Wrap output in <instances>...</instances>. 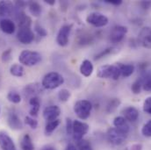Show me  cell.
Segmentation results:
<instances>
[{
  "label": "cell",
  "mask_w": 151,
  "mask_h": 150,
  "mask_svg": "<svg viewBox=\"0 0 151 150\" xmlns=\"http://www.w3.org/2000/svg\"><path fill=\"white\" fill-rule=\"evenodd\" d=\"M64 83L63 76L57 72H49L44 75L41 86L47 90H55Z\"/></svg>",
  "instance_id": "1"
},
{
  "label": "cell",
  "mask_w": 151,
  "mask_h": 150,
  "mask_svg": "<svg viewBox=\"0 0 151 150\" xmlns=\"http://www.w3.org/2000/svg\"><path fill=\"white\" fill-rule=\"evenodd\" d=\"M41 55L36 51H31V50H23L19 56V61L21 64L27 66V67H33L37 65L41 62Z\"/></svg>",
  "instance_id": "2"
},
{
  "label": "cell",
  "mask_w": 151,
  "mask_h": 150,
  "mask_svg": "<svg viewBox=\"0 0 151 150\" xmlns=\"http://www.w3.org/2000/svg\"><path fill=\"white\" fill-rule=\"evenodd\" d=\"M97 75L99 78H105V79H113V80H118L120 76V70L118 66V64L115 65H103L100 66L98 69Z\"/></svg>",
  "instance_id": "3"
},
{
  "label": "cell",
  "mask_w": 151,
  "mask_h": 150,
  "mask_svg": "<svg viewBox=\"0 0 151 150\" xmlns=\"http://www.w3.org/2000/svg\"><path fill=\"white\" fill-rule=\"evenodd\" d=\"M74 113L80 119H87L90 116L92 110V105L89 100L81 99L76 101L73 107Z\"/></svg>",
  "instance_id": "4"
},
{
  "label": "cell",
  "mask_w": 151,
  "mask_h": 150,
  "mask_svg": "<svg viewBox=\"0 0 151 150\" xmlns=\"http://www.w3.org/2000/svg\"><path fill=\"white\" fill-rule=\"evenodd\" d=\"M86 22L95 27H104L108 24L109 19L103 13L94 11V12H91L87 15Z\"/></svg>",
  "instance_id": "5"
},
{
  "label": "cell",
  "mask_w": 151,
  "mask_h": 150,
  "mask_svg": "<svg viewBox=\"0 0 151 150\" xmlns=\"http://www.w3.org/2000/svg\"><path fill=\"white\" fill-rule=\"evenodd\" d=\"M89 129H90V126L87 123L80 121V120H74L72 136L76 142L83 140V136L88 133Z\"/></svg>",
  "instance_id": "6"
},
{
  "label": "cell",
  "mask_w": 151,
  "mask_h": 150,
  "mask_svg": "<svg viewBox=\"0 0 151 150\" xmlns=\"http://www.w3.org/2000/svg\"><path fill=\"white\" fill-rule=\"evenodd\" d=\"M128 134H126L124 133H121L120 131L117 130L115 127H111L107 130L106 133V137L108 141L115 146L122 144L125 140L127 139Z\"/></svg>",
  "instance_id": "7"
},
{
  "label": "cell",
  "mask_w": 151,
  "mask_h": 150,
  "mask_svg": "<svg viewBox=\"0 0 151 150\" xmlns=\"http://www.w3.org/2000/svg\"><path fill=\"white\" fill-rule=\"evenodd\" d=\"M72 30V25H63L56 35V43L60 47H66L70 41V34Z\"/></svg>",
  "instance_id": "8"
},
{
  "label": "cell",
  "mask_w": 151,
  "mask_h": 150,
  "mask_svg": "<svg viewBox=\"0 0 151 150\" xmlns=\"http://www.w3.org/2000/svg\"><path fill=\"white\" fill-rule=\"evenodd\" d=\"M17 39L22 44H31L35 40V35L32 31L31 27H19Z\"/></svg>",
  "instance_id": "9"
},
{
  "label": "cell",
  "mask_w": 151,
  "mask_h": 150,
  "mask_svg": "<svg viewBox=\"0 0 151 150\" xmlns=\"http://www.w3.org/2000/svg\"><path fill=\"white\" fill-rule=\"evenodd\" d=\"M127 34V27L124 26L113 27L110 33V40L113 44H118L123 40L126 34Z\"/></svg>",
  "instance_id": "10"
},
{
  "label": "cell",
  "mask_w": 151,
  "mask_h": 150,
  "mask_svg": "<svg viewBox=\"0 0 151 150\" xmlns=\"http://www.w3.org/2000/svg\"><path fill=\"white\" fill-rule=\"evenodd\" d=\"M0 149L2 150H17L13 140L4 131H0Z\"/></svg>",
  "instance_id": "11"
},
{
  "label": "cell",
  "mask_w": 151,
  "mask_h": 150,
  "mask_svg": "<svg viewBox=\"0 0 151 150\" xmlns=\"http://www.w3.org/2000/svg\"><path fill=\"white\" fill-rule=\"evenodd\" d=\"M138 42L145 48L151 49V27H144L141 30Z\"/></svg>",
  "instance_id": "12"
},
{
  "label": "cell",
  "mask_w": 151,
  "mask_h": 150,
  "mask_svg": "<svg viewBox=\"0 0 151 150\" xmlns=\"http://www.w3.org/2000/svg\"><path fill=\"white\" fill-rule=\"evenodd\" d=\"M61 114V109L57 106H49L43 110V118L47 121H52L58 118Z\"/></svg>",
  "instance_id": "13"
},
{
  "label": "cell",
  "mask_w": 151,
  "mask_h": 150,
  "mask_svg": "<svg viewBox=\"0 0 151 150\" xmlns=\"http://www.w3.org/2000/svg\"><path fill=\"white\" fill-rule=\"evenodd\" d=\"M42 88L43 87L38 83H29L23 90L24 97L26 98H27L29 99L33 97H37V94L42 91Z\"/></svg>",
  "instance_id": "14"
},
{
  "label": "cell",
  "mask_w": 151,
  "mask_h": 150,
  "mask_svg": "<svg viewBox=\"0 0 151 150\" xmlns=\"http://www.w3.org/2000/svg\"><path fill=\"white\" fill-rule=\"evenodd\" d=\"M8 126L13 130H21L23 128V122L16 113H10L7 117Z\"/></svg>",
  "instance_id": "15"
},
{
  "label": "cell",
  "mask_w": 151,
  "mask_h": 150,
  "mask_svg": "<svg viewBox=\"0 0 151 150\" xmlns=\"http://www.w3.org/2000/svg\"><path fill=\"white\" fill-rule=\"evenodd\" d=\"M113 126L114 127L120 131L121 133H124L126 134H128L130 127L128 125L127 120L123 117V116H118L113 119Z\"/></svg>",
  "instance_id": "16"
},
{
  "label": "cell",
  "mask_w": 151,
  "mask_h": 150,
  "mask_svg": "<svg viewBox=\"0 0 151 150\" xmlns=\"http://www.w3.org/2000/svg\"><path fill=\"white\" fill-rule=\"evenodd\" d=\"M123 117L129 122H135L139 118V111L134 106H127L123 112Z\"/></svg>",
  "instance_id": "17"
},
{
  "label": "cell",
  "mask_w": 151,
  "mask_h": 150,
  "mask_svg": "<svg viewBox=\"0 0 151 150\" xmlns=\"http://www.w3.org/2000/svg\"><path fill=\"white\" fill-rule=\"evenodd\" d=\"M0 29L7 34H12L16 30L14 22L9 19H3L0 20Z\"/></svg>",
  "instance_id": "18"
},
{
  "label": "cell",
  "mask_w": 151,
  "mask_h": 150,
  "mask_svg": "<svg viewBox=\"0 0 151 150\" xmlns=\"http://www.w3.org/2000/svg\"><path fill=\"white\" fill-rule=\"evenodd\" d=\"M80 73L85 77H89L92 75L93 70H94V67L92 62L90 60H83L80 65Z\"/></svg>",
  "instance_id": "19"
},
{
  "label": "cell",
  "mask_w": 151,
  "mask_h": 150,
  "mask_svg": "<svg viewBox=\"0 0 151 150\" xmlns=\"http://www.w3.org/2000/svg\"><path fill=\"white\" fill-rule=\"evenodd\" d=\"M14 9V5L11 1H0V16H11Z\"/></svg>",
  "instance_id": "20"
},
{
  "label": "cell",
  "mask_w": 151,
  "mask_h": 150,
  "mask_svg": "<svg viewBox=\"0 0 151 150\" xmlns=\"http://www.w3.org/2000/svg\"><path fill=\"white\" fill-rule=\"evenodd\" d=\"M30 110L29 113L31 116H37L38 113L40 108V100L39 97H33L29 99Z\"/></svg>",
  "instance_id": "21"
},
{
  "label": "cell",
  "mask_w": 151,
  "mask_h": 150,
  "mask_svg": "<svg viewBox=\"0 0 151 150\" xmlns=\"http://www.w3.org/2000/svg\"><path fill=\"white\" fill-rule=\"evenodd\" d=\"M119 70H120V75L123 77H129L133 75L134 71V66L133 64H123V63H117Z\"/></svg>",
  "instance_id": "22"
},
{
  "label": "cell",
  "mask_w": 151,
  "mask_h": 150,
  "mask_svg": "<svg viewBox=\"0 0 151 150\" xmlns=\"http://www.w3.org/2000/svg\"><path fill=\"white\" fill-rule=\"evenodd\" d=\"M21 150H35V146L29 134H25L20 141Z\"/></svg>",
  "instance_id": "23"
},
{
  "label": "cell",
  "mask_w": 151,
  "mask_h": 150,
  "mask_svg": "<svg viewBox=\"0 0 151 150\" xmlns=\"http://www.w3.org/2000/svg\"><path fill=\"white\" fill-rule=\"evenodd\" d=\"M18 22H19V27H31L32 25V19L30 17H28L25 12L21 11L18 15Z\"/></svg>",
  "instance_id": "24"
},
{
  "label": "cell",
  "mask_w": 151,
  "mask_h": 150,
  "mask_svg": "<svg viewBox=\"0 0 151 150\" xmlns=\"http://www.w3.org/2000/svg\"><path fill=\"white\" fill-rule=\"evenodd\" d=\"M28 10L34 17H39L41 14L42 8L41 5L36 1H31L28 3Z\"/></svg>",
  "instance_id": "25"
},
{
  "label": "cell",
  "mask_w": 151,
  "mask_h": 150,
  "mask_svg": "<svg viewBox=\"0 0 151 150\" xmlns=\"http://www.w3.org/2000/svg\"><path fill=\"white\" fill-rule=\"evenodd\" d=\"M60 124H61V120L58 118L55 120L47 121L46 126H45V134L46 135H51L53 133V132H55L56 130V128L59 126Z\"/></svg>",
  "instance_id": "26"
},
{
  "label": "cell",
  "mask_w": 151,
  "mask_h": 150,
  "mask_svg": "<svg viewBox=\"0 0 151 150\" xmlns=\"http://www.w3.org/2000/svg\"><path fill=\"white\" fill-rule=\"evenodd\" d=\"M142 83V90L146 91H151V73L144 72L141 76Z\"/></svg>",
  "instance_id": "27"
},
{
  "label": "cell",
  "mask_w": 151,
  "mask_h": 150,
  "mask_svg": "<svg viewBox=\"0 0 151 150\" xmlns=\"http://www.w3.org/2000/svg\"><path fill=\"white\" fill-rule=\"evenodd\" d=\"M25 73V70L23 68L22 65L20 64H12L11 67H10V74L13 76H16V77H21L24 75Z\"/></svg>",
  "instance_id": "28"
},
{
  "label": "cell",
  "mask_w": 151,
  "mask_h": 150,
  "mask_svg": "<svg viewBox=\"0 0 151 150\" xmlns=\"http://www.w3.org/2000/svg\"><path fill=\"white\" fill-rule=\"evenodd\" d=\"M120 105V100L119 98H113L111 99L108 104L106 105V113H113V112H115L117 110V108Z\"/></svg>",
  "instance_id": "29"
},
{
  "label": "cell",
  "mask_w": 151,
  "mask_h": 150,
  "mask_svg": "<svg viewBox=\"0 0 151 150\" xmlns=\"http://www.w3.org/2000/svg\"><path fill=\"white\" fill-rule=\"evenodd\" d=\"M7 99L12 104H19L21 102V96L17 91H10L7 94Z\"/></svg>",
  "instance_id": "30"
},
{
  "label": "cell",
  "mask_w": 151,
  "mask_h": 150,
  "mask_svg": "<svg viewBox=\"0 0 151 150\" xmlns=\"http://www.w3.org/2000/svg\"><path fill=\"white\" fill-rule=\"evenodd\" d=\"M142 90V79L140 77L133 83V84L131 86V90L134 94L137 95V94L141 93Z\"/></svg>",
  "instance_id": "31"
},
{
  "label": "cell",
  "mask_w": 151,
  "mask_h": 150,
  "mask_svg": "<svg viewBox=\"0 0 151 150\" xmlns=\"http://www.w3.org/2000/svg\"><path fill=\"white\" fill-rule=\"evenodd\" d=\"M71 97V92L67 89H62L58 92V98L61 102H67Z\"/></svg>",
  "instance_id": "32"
},
{
  "label": "cell",
  "mask_w": 151,
  "mask_h": 150,
  "mask_svg": "<svg viewBox=\"0 0 151 150\" xmlns=\"http://www.w3.org/2000/svg\"><path fill=\"white\" fill-rule=\"evenodd\" d=\"M76 149L77 150H93L90 141L84 139L76 142Z\"/></svg>",
  "instance_id": "33"
},
{
  "label": "cell",
  "mask_w": 151,
  "mask_h": 150,
  "mask_svg": "<svg viewBox=\"0 0 151 150\" xmlns=\"http://www.w3.org/2000/svg\"><path fill=\"white\" fill-rule=\"evenodd\" d=\"M142 134L145 137L151 138V119L143 125L142 128Z\"/></svg>",
  "instance_id": "34"
},
{
  "label": "cell",
  "mask_w": 151,
  "mask_h": 150,
  "mask_svg": "<svg viewBox=\"0 0 151 150\" xmlns=\"http://www.w3.org/2000/svg\"><path fill=\"white\" fill-rule=\"evenodd\" d=\"M35 30L36 32V34H38V36L40 38H45L46 36H47V30L42 27L40 26L39 23H36L35 25Z\"/></svg>",
  "instance_id": "35"
},
{
  "label": "cell",
  "mask_w": 151,
  "mask_h": 150,
  "mask_svg": "<svg viewBox=\"0 0 151 150\" xmlns=\"http://www.w3.org/2000/svg\"><path fill=\"white\" fill-rule=\"evenodd\" d=\"M12 48H8V49H5L2 55H1V60L3 62L6 63V62H9L12 59Z\"/></svg>",
  "instance_id": "36"
},
{
  "label": "cell",
  "mask_w": 151,
  "mask_h": 150,
  "mask_svg": "<svg viewBox=\"0 0 151 150\" xmlns=\"http://www.w3.org/2000/svg\"><path fill=\"white\" fill-rule=\"evenodd\" d=\"M25 124L30 126L32 129H36L38 127V121L30 116H27L25 118Z\"/></svg>",
  "instance_id": "37"
},
{
  "label": "cell",
  "mask_w": 151,
  "mask_h": 150,
  "mask_svg": "<svg viewBox=\"0 0 151 150\" xmlns=\"http://www.w3.org/2000/svg\"><path fill=\"white\" fill-rule=\"evenodd\" d=\"M114 50H116V48H114V47H108V48H106V49H105V50H103V51H101L100 53H99L96 56H95V60H99V59H101V58H103V57H105V56H106L107 55H110V54H112L114 52Z\"/></svg>",
  "instance_id": "38"
},
{
  "label": "cell",
  "mask_w": 151,
  "mask_h": 150,
  "mask_svg": "<svg viewBox=\"0 0 151 150\" xmlns=\"http://www.w3.org/2000/svg\"><path fill=\"white\" fill-rule=\"evenodd\" d=\"M143 112L151 115V96L148 97L143 102Z\"/></svg>",
  "instance_id": "39"
},
{
  "label": "cell",
  "mask_w": 151,
  "mask_h": 150,
  "mask_svg": "<svg viewBox=\"0 0 151 150\" xmlns=\"http://www.w3.org/2000/svg\"><path fill=\"white\" fill-rule=\"evenodd\" d=\"M72 131H73V121L71 118H67L66 119V133L68 135H72Z\"/></svg>",
  "instance_id": "40"
},
{
  "label": "cell",
  "mask_w": 151,
  "mask_h": 150,
  "mask_svg": "<svg viewBox=\"0 0 151 150\" xmlns=\"http://www.w3.org/2000/svg\"><path fill=\"white\" fill-rule=\"evenodd\" d=\"M105 3L118 6V5H119V4H122V1L121 0H105Z\"/></svg>",
  "instance_id": "41"
},
{
  "label": "cell",
  "mask_w": 151,
  "mask_h": 150,
  "mask_svg": "<svg viewBox=\"0 0 151 150\" xmlns=\"http://www.w3.org/2000/svg\"><path fill=\"white\" fill-rule=\"evenodd\" d=\"M141 5L142 6V8L143 9H149V8H150L151 7V2L150 1H142V3H141Z\"/></svg>",
  "instance_id": "42"
},
{
  "label": "cell",
  "mask_w": 151,
  "mask_h": 150,
  "mask_svg": "<svg viewBox=\"0 0 151 150\" xmlns=\"http://www.w3.org/2000/svg\"><path fill=\"white\" fill-rule=\"evenodd\" d=\"M131 150H142V145L141 143H136L132 145Z\"/></svg>",
  "instance_id": "43"
},
{
  "label": "cell",
  "mask_w": 151,
  "mask_h": 150,
  "mask_svg": "<svg viewBox=\"0 0 151 150\" xmlns=\"http://www.w3.org/2000/svg\"><path fill=\"white\" fill-rule=\"evenodd\" d=\"M26 5V3L24 1H17L16 2V7L18 8H22Z\"/></svg>",
  "instance_id": "44"
},
{
  "label": "cell",
  "mask_w": 151,
  "mask_h": 150,
  "mask_svg": "<svg viewBox=\"0 0 151 150\" xmlns=\"http://www.w3.org/2000/svg\"><path fill=\"white\" fill-rule=\"evenodd\" d=\"M40 150H56L55 148H54L53 146H50V145H47V146H44L42 147Z\"/></svg>",
  "instance_id": "45"
},
{
  "label": "cell",
  "mask_w": 151,
  "mask_h": 150,
  "mask_svg": "<svg viewBox=\"0 0 151 150\" xmlns=\"http://www.w3.org/2000/svg\"><path fill=\"white\" fill-rule=\"evenodd\" d=\"M65 150H77V149H76V147L74 146L73 144H69V145L66 147Z\"/></svg>",
  "instance_id": "46"
},
{
  "label": "cell",
  "mask_w": 151,
  "mask_h": 150,
  "mask_svg": "<svg viewBox=\"0 0 151 150\" xmlns=\"http://www.w3.org/2000/svg\"><path fill=\"white\" fill-rule=\"evenodd\" d=\"M6 45V42H5V40L4 39H3L2 38H0V49L1 48H3V47H4V46Z\"/></svg>",
  "instance_id": "47"
},
{
  "label": "cell",
  "mask_w": 151,
  "mask_h": 150,
  "mask_svg": "<svg viewBox=\"0 0 151 150\" xmlns=\"http://www.w3.org/2000/svg\"><path fill=\"white\" fill-rule=\"evenodd\" d=\"M46 4H49V5H54L55 4V0H44Z\"/></svg>",
  "instance_id": "48"
}]
</instances>
